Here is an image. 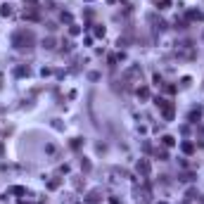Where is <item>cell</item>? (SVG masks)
<instances>
[{
	"label": "cell",
	"instance_id": "1",
	"mask_svg": "<svg viewBox=\"0 0 204 204\" xmlns=\"http://www.w3.org/2000/svg\"><path fill=\"white\" fill-rule=\"evenodd\" d=\"M14 45H17V48H31V45H33V33H31V31H19V33L14 36Z\"/></svg>",
	"mask_w": 204,
	"mask_h": 204
},
{
	"label": "cell",
	"instance_id": "2",
	"mask_svg": "<svg viewBox=\"0 0 204 204\" xmlns=\"http://www.w3.org/2000/svg\"><path fill=\"white\" fill-rule=\"evenodd\" d=\"M164 145H166V147H171V145H173V138H171V135H164Z\"/></svg>",
	"mask_w": 204,
	"mask_h": 204
},
{
	"label": "cell",
	"instance_id": "3",
	"mask_svg": "<svg viewBox=\"0 0 204 204\" xmlns=\"http://www.w3.org/2000/svg\"><path fill=\"white\" fill-rule=\"evenodd\" d=\"M88 204H98V192H93V195L88 197Z\"/></svg>",
	"mask_w": 204,
	"mask_h": 204
}]
</instances>
